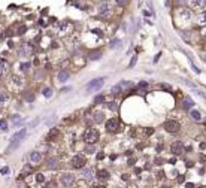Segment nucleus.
<instances>
[{"instance_id": "nucleus-10", "label": "nucleus", "mask_w": 206, "mask_h": 188, "mask_svg": "<svg viewBox=\"0 0 206 188\" xmlns=\"http://www.w3.org/2000/svg\"><path fill=\"white\" fill-rule=\"evenodd\" d=\"M170 151H172L175 155H181V154L184 152V145H182L179 140H176V142H173V143L170 145Z\"/></svg>"}, {"instance_id": "nucleus-43", "label": "nucleus", "mask_w": 206, "mask_h": 188, "mask_svg": "<svg viewBox=\"0 0 206 188\" xmlns=\"http://www.w3.org/2000/svg\"><path fill=\"white\" fill-rule=\"evenodd\" d=\"M103 158H105V154H103V152H99V154H97V160H103Z\"/></svg>"}, {"instance_id": "nucleus-50", "label": "nucleus", "mask_w": 206, "mask_h": 188, "mask_svg": "<svg viewBox=\"0 0 206 188\" xmlns=\"http://www.w3.org/2000/svg\"><path fill=\"white\" fill-rule=\"evenodd\" d=\"M205 39H206V30H205Z\"/></svg>"}, {"instance_id": "nucleus-22", "label": "nucleus", "mask_w": 206, "mask_h": 188, "mask_svg": "<svg viewBox=\"0 0 206 188\" xmlns=\"http://www.w3.org/2000/svg\"><path fill=\"white\" fill-rule=\"evenodd\" d=\"M190 117H191L194 121H200V120H202V114H200L199 111L193 109V108H191V111H190Z\"/></svg>"}, {"instance_id": "nucleus-7", "label": "nucleus", "mask_w": 206, "mask_h": 188, "mask_svg": "<svg viewBox=\"0 0 206 188\" xmlns=\"http://www.w3.org/2000/svg\"><path fill=\"white\" fill-rule=\"evenodd\" d=\"M105 126H106V130L111 131V133H115V131L120 130V121H118L117 118H111V120H108V121L105 123Z\"/></svg>"}, {"instance_id": "nucleus-29", "label": "nucleus", "mask_w": 206, "mask_h": 188, "mask_svg": "<svg viewBox=\"0 0 206 188\" xmlns=\"http://www.w3.org/2000/svg\"><path fill=\"white\" fill-rule=\"evenodd\" d=\"M35 179H36L38 184H43V182H45V176H43V173H36Z\"/></svg>"}, {"instance_id": "nucleus-35", "label": "nucleus", "mask_w": 206, "mask_h": 188, "mask_svg": "<svg viewBox=\"0 0 206 188\" xmlns=\"http://www.w3.org/2000/svg\"><path fill=\"white\" fill-rule=\"evenodd\" d=\"M26 32H27V27H26V26H21V27L17 30V33H18V35H24Z\"/></svg>"}, {"instance_id": "nucleus-32", "label": "nucleus", "mask_w": 206, "mask_h": 188, "mask_svg": "<svg viewBox=\"0 0 206 188\" xmlns=\"http://www.w3.org/2000/svg\"><path fill=\"white\" fill-rule=\"evenodd\" d=\"M103 102H105V96H97L96 100H94L96 105H100V103H103Z\"/></svg>"}, {"instance_id": "nucleus-8", "label": "nucleus", "mask_w": 206, "mask_h": 188, "mask_svg": "<svg viewBox=\"0 0 206 188\" xmlns=\"http://www.w3.org/2000/svg\"><path fill=\"white\" fill-rule=\"evenodd\" d=\"M60 182H61L63 187H72L73 182H75V176L72 173H63L60 176Z\"/></svg>"}, {"instance_id": "nucleus-34", "label": "nucleus", "mask_w": 206, "mask_h": 188, "mask_svg": "<svg viewBox=\"0 0 206 188\" xmlns=\"http://www.w3.org/2000/svg\"><path fill=\"white\" fill-rule=\"evenodd\" d=\"M115 3L118 6H126V5H129V0H115Z\"/></svg>"}, {"instance_id": "nucleus-16", "label": "nucleus", "mask_w": 206, "mask_h": 188, "mask_svg": "<svg viewBox=\"0 0 206 188\" xmlns=\"http://www.w3.org/2000/svg\"><path fill=\"white\" fill-rule=\"evenodd\" d=\"M9 70V64L6 60H0V76H5Z\"/></svg>"}, {"instance_id": "nucleus-45", "label": "nucleus", "mask_w": 206, "mask_h": 188, "mask_svg": "<svg viewBox=\"0 0 206 188\" xmlns=\"http://www.w3.org/2000/svg\"><path fill=\"white\" fill-rule=\"evenodd\" d=\"M185 187H190V188H191V187H194V184H191V182H187V184H185Z\"/></svg>"}, {"instance_id": "nucleus-37", "label": "nucleus", "mask_w": 206, "mask_h": 188, "mask_svg": "<svg viewBox=\"0 0 206 188\" xmlns=\"http://www.w3.org/2000/svg\"><path fill=\"white\" fill-rule=\"evenodd\" d=\"M136 60H138V57H133V58H132V61H130V64H129V67H130V69H132V67H135Z\"/></svg>"}, {"instance_id": "nucleus-31", "label": "nucleus", "mask_w": 206, "mask_h": 188, "mask_svg": "<svg viewBox=\"0 0 206 188\" xmlns=\"http://www.w3.org/2000/svg\"><path fill=\"white\" fill-rule=\"evenodd\" d=\"M87 154H93V152H96V148L93 146V143H88V146H87Z\"/></svg>"}, {"instance_id": "nucleus-18", "label": "nucleus", "mask_w": 206, "mask_h": 188, "mask_svg": "<svg viewBox=\"0 0 206 188\" xmlns=\"http://www.w3.org/2000/svg\"><path fill=\"white\" fill-rule=\"evenodd\" d=\"M81 176H82V178H88V179H91V178H93V169L84 166L82 170H81Z\"/></svg>"}, {"instance_id": "nucleus-14", "label": "nucleus", "mask_w": 206, "mask_h": 188, "mask_svg": "<svg viewBox=\"0 0 206 188\" xmlns=\"http://www.w3.org/2000/svg\"><path fill=\"white\" fill-rule=\"evenodd\" d=\"M69 78H70V73H69L67 70H60V72H58V75H57L58 82H67V81H69Z\"/></svg>"}, {"instance_id": "nucleus-48", "label": "nucleus", "mask_w": 206, "mask_h": 188, "mask_svg": "<svg viewBox=\"0 0 206 188\" xmlns=\"http://www.w3.org/2000/svg\"><path fill=\"white\" fill-rule=\"evenodd\" d=\"M202 58H203V60L206 61V54H202Z\"/></svg>"}, {"instance_id": "nucleus-11", "label": "nucleus", "mask_w": 206, "mask_h": 188, "mask_svg": "<svg viewBox=\"0 0 206 188\" xmlns=\"http://www.w3.org/2000/svg\"><path fill=\"white\" fill-rule=\"evenodd\" d=\"M179 17H181V20H182V21H191L193 14H191V11H190V9L182 8V9H179Z\"/></svg>"}, {"instance_id": "nucleus-12", "label": "nucleus", "mask_w": 206, "mask_h": 188, "mask_svg": "<svg viewBox=\"0 0 206 188\" xmlns=\"http://www.w3.org/2000/svg\"><path fill=\"white\" fill-rule=\"evenodd\" d=\"M188 3L193 9H202L206 6V0H190Z\"/></svg>"}, {"instance_id": "nucleus-4", "label": "nucleus", "mask_w": 206, "mask_h": 188, "mask_svg": "<svg viewBox=\"0 0 206 188\" xmlns=\"http://www.w3.org/2000/svg\"><path fill=\"white\" fill-rule=\"evenodd\" d=\"M163 127H164V130H166L167 133L175 134V133H178V131H179L181 124H179L178 121H175V120H169V121H166V123L163 124Z\"/></svg>"}, {"instance_id": "nucleus-36", "label": "nucleus", "mask_w": 206, "mask_h": 188, "mask_svg": "<svg viewBox=\"0 0 206 188\" xmlns=\"http://www.w3.org/2000/svg\"><path fill=\"white\" fill-rule=\"evenodd\" d=\"M57 134H58V130H57V129H54V130H51V133H49V137L52 139V137H55Z\"/></svg>"}, {"instance_id": "nucleus-15", "label": "nucleus", "mask_w": 206, "mask_h": 188, "mask_svg": "<svg viewBox=\"0 0 206 188\" xmlns=\"http://www.w3.org/2000/svg\"><path fill=\"white\" fill-rule=\"evenodd\" d=\"M109 172L108 170H105V169H100V170H97V179L99 181H108L109 179Z\"/></svg>"}, {"instance_id": "nucleus-13", "label": "nucleus", "mask_w": 206, "mask_h": 188, "mask_svg": "<svg viewBox=\"0 0 206 188\" xmlns=\"http://www.w3.org/2000/svg\"><path fill=\"white\" fill-rule=\"evenodd\" d=\"M94 121L99 123V124H103V123L106 121L105 112H103V111H96V114H94Z\"/></svg>"}, {"instance_id": "nucleus-44", "label": "nucleus", "mask_w": 206, "mask_h": 188, "mask_svg": "<svg viewBox=\"0 0 206 188\" xmlns=\"http://www.w3.org/2000/svg\"><path fill=\"white\" fill-rule=\"evenodd\" d=\"M160 55H161V54H157V55H155V58H154V61H155V63L158 61V58H160Z\"/></svg>"}, {"instance_id": "nucleus-25", "label": "nucleus", "mask_w": 206, "mask_h": 188, "mask_svg": "<svg viewBox=\"0 0 206 188\" xmlns=\"http://www.w3.org/2000/svg\"><path fill=\"white\" fill-rule=\"evenodd\" d=\"M8 129H9V124H8V121H5V120H0V131H8Z\"/></svg>"}, {"instance_id": "nucleus-40", "label": "nucleus", "mask_w": 206, "mask_h": 188, "mask_svg": "<svg viewBox=\"0 0 206 188\" xmlns=\"http://www.w3.org/2000/svg\"><path fill=\"white\" fill-rule=\"evenodd\" d=\"M121 85H126L127 88H130V87H132V82H130V81H123V82H121Z\"/></svg>"}, {"instance_id": "nucleus-26", "label": "nucleus", "mask_w": 206, "mask_h": 188, "mask_svg": "<svg viewBox=\"0 0 206 188\" xmlns=\"http://www.w3.org/2000/svg\"><path fill=\"white\" fill-rule=\"evenodd\" d=\"M24 97H26V102H35V94L30 93V91L24 93Z\"/></svg>"}, {"instance_id": "nucleus-2", "label": "nucleus", "mask_w": 206, "mask_h": 188, "mask_svg": "<svg viewBox=\"0 0 206 188\" xmlns=\"http://www.w3.org/2000/svg\"><path fill=\"white\" fill-rule=\"evenodd\" d=\"M27 137V130L26 129H23V130H20V131H17L12 137H11V146H9V149L8 151H14V149H17L18 148V145L24 140Z\"/></svg>"}, {"instance_id": "nucleus-23", "label": "nucleus", "mask_w": 206, "mask_h": 188, "mask_svg": "<svg viewBox=\"0 0 206 188\" xmlns=\"http://www.w3.org/2000/svg\"><path fill=\"white\" fill-rule=\"evenodd\" d=\"M36 81H40V79H43L45 78V72L42 70V69H38L36 72H35V76H33Z\"/></svg>"}, {"instance_id": "nucleus-19", "label": "nucleus", "mask_w": 206, "mask_h": 188, "mask_svg": "<svg viewBox=\"0 0 206 188\" xmlns=\"http://www.w3.org/2000/svg\"><path fill=\"white\" fill-rule=\"evenodd\" d=\"M193 106H194V102H193V99H190V97H185V99H184V102H182V108H184L185 111H190Z\"/></svg>"}, {"instance_id": "nucleus-27", "label": "nucleus", "mask_w": 206, "mask_h": 188, "mask_svg": "<svg viewBox=\"0 0 206 188\" xmlns=\"http://www.w3.org/2000/svg\"><path fill=\"white\" fill-rule=\"evenodd\" d=\"M197 21H199V24H206V12H202V14H199V17H197Z\"/></svg>"}, {"instance_id": "nucleus-39", "label": "nucleus", "mask_w": 206, "mask_h": 188, "mask_svg": "<svg viewBox=\"0 0 206 188\" xmlns=\"http://www.w3.org/2000/svg\"><path fill=\"white\" fill-rule=\"evenodd\" d=\"M120 45V40L118 39H115V40H112V43H111V48H114V46H118Z\"/></svg>"}, {"instance_id": "nucleus-49", "label": "nucleus", "mask_w": 206, "mask_h": 188, "mask_svg": "<svg viewBox=\"0 0 206 188\" xmlns=\"http://www.w3.org/2000/svg\"><path fill=\"white\" fill-rule=\"evenodd\" d=\"M97 2H106V0H97Z\"/></svg>"}, {"instance_id": "nucleus-33", "label": "nucleus", "mask_w": 206, "mask_h": 188, "mask_svg": "<svg viewBox=\"0 0 206 188\" xmlns=\"http://www.w3.org/2000/svg\"><path fill=\"white\" fill-rule=\"evenodd\" d=\"M0 173H2V175H9V173H11V169H9L8 166H5V167L0 169Z\"/></svg>"}, {"instance_id": "nucleus-3", "label": "nucleus", "mask_w": 206, "mask_h": 188, "mask_svg": "<svg viewBox=\"0 0 206 188\" xmlns=\"http://www.w3.org/2000/svg\"><path fill=\"white\" fill-rule=\"evenodd\" d=\"M103 85H105V79L102 78H97V79H93L87 84V93H94V91H99Z\"/></svg>"}, {"instance_id": "nucleus-30", "label": "nucleus", "mask_w": 206, "mask_h": 188, "mask_svg": "<svg viewBox=\"0 0 206 188\" xmlns=\"http://www.w3.org/2000/svg\"><path fill=\"white\" fill-rule=\"evenodd\" d=\"M111 93H112V94H120V93H121V84L114 85V87L111 88Z\"/></svg>"}, {"instance_id": "nucleus-42", "label": "nucleus", "mask_w": 206, "mask_h": 188, "mask_svg": "<svg viewBox=\"0 0 206 188\" xmlns=\"http://www.w3.org/2000/svg\"><path fill=\"white\" fill-rule=\"evenodd\" d=\"M23 118L20 117V115H12V121H21Z\"/></svg>"}, {"instance_id": "nucleus-5", "label": "nucleus", "mask_w": 206, "mask_h": 188, "mask_svg": "<svg viewBox=\"0 0 206 188\" xmlns=\"http://www.w3.org/2000/svg\"><path fill=\"white\" fill-rule=\"evenodd\" d=\"M84 140L87 143H96L99 140V131L96 129H88L85 133H84Z\"/></svg>"}, {"instance_id": "nucleus-1", "label": "nucleus", "mask_w": 206, "mask_h": 188, "mask_svg": "<svg viewBox=\"0 0 206 188\" xmlns=\"http://www.w3.org/2000/svg\"><path fill=\"white\" fill-rule=\"evenodd\" d=\"M17 54H18V57H21V58H29V57H32V55L35 54V46H33L32 43H29V42H23V43L18 46Z\"/></svg>"}, {"instance_id": "nucleus-9", "label": "nucleus", "mask_w": 206, "mask_h": 188, "mask_svg": "<svg viewBox=\"0 0 206 188\" xmlns=\"http://www.w3.org/2000/svg\"><path fill=\"white\" fill-rule=\"evenodd\" d=\"M42 154L39 152V151H32L30 154H29V160H30V163L32 164H39L40 161H42Z\"/></svg>"}, {"instance_id": "nucleus-20", "label": "nucleus", "mask_w": 206, "mask_h": 188, "mask_svg": "<svg viewBox=\"0 0 206 188\" xmlns=\"http://www.w3.org/2000/svg\"><path fill=\"white\" fill-rule=\"evenodd\" d=\"M52 88L51 87H43L42 88V96L45 97V99H49V97H52Z\"/></svg>"}, {"instance_id": "nucleus-24", "label": "nucleus", "mask_w": 206, "mask_h": 188, "mask_svg": "<svg viewBox=\"0 0 206 188\" xmlns=\"http://www.w3.org/2000/svg\"><path fill=\"white\" fill-rule=\"evenodd\" d=\"M105 106H106L109 111H112V112L118 111V105H117L115 102H108V103H105Z\"/></svg>"}, {"instance_id": "nucleus-6", "label": "nucleus", "mask_w": 206, "mask_h": 188, "mask_svg": "<svg viewBox=\"0 0 206 188\" xmlns=\"http://www.w3.org/2000/svg\"><path fill=\"white\" fill-rule=\"evenodd\" d=\"M85 163H87V158H85L84 154H76L73 157V160H72V166L75 169H82L85 166Z\"/></svg>"}, {"instance_id": "nucleus-41", "label": "nucleus", "mask_w": 206, "mask_h": 188, "mask_svg": "<svg viewBox=\"0 0 206 188\" xmlns=\"http://www.w3.org/2000/svg\"><path fill=\"white\" fill-rule=\"evenodd\" d=\"M148 87V84L145 82V81H142V82H139V88H146Z\"/></svg>"}, {"instance_id": "nucleus-17", "label": "nucleus", "mask_w": 206, "mask_h": 188, "mask_svg": "<svg viewBox=\"0 0 206 188\" xmlns=\"http://www.w3.org/2000/svg\"><path fill=\"white\" fill-rule=\"evenodd\" d=\"M46 167H48L49 170H55V169L58 167V161H57V158H54V157L48 158V160H46Z\"/></svg>"}, {"instance_id": "nucleus-38", "label": "nucleus", "mask_w": 206, "mask_h": 188, "mask_svg": "<svg viewBox=\"0 0 206 188\" xmlns=\"http://www.w3.org/2000/svg\"><path fill=\"white\" fill-rule=\"evenodd\" d=\"M29 173H32V166H26L24 167V175H29Z\"/></svg>"}, {"instance_id": "nucleus-21", "label": "nucleus", "mask_w": 206, "mask_h": 188, "mask_svg": "<svg viewBox=\"0 0 206 188\" xmlns=\"http://www.w3.org/2000/svg\"><path fill=\"white\" fill-rule=\"evenodd\" d=\"M9 100V96H8V93L6 91H0V106H3L6 105Z\"/></svg>"}, {"instance_id": "nucleus-47", "label": "nucleus", "mask_w": 206, "mask_h": 188, "mask_svg": "<svg viewBox=\"0 0 206 188\" xmlns=\"http://www.w3.org/2000/svg\"><path fill=\"white\" fill-rule=\"evenodd\" d=\"M143 15H145V17H151V15H149V12H148V11H143Z\"/></svg>"}, {"instance_id": "nucleus-28", "label": "nucleus", "mask_w": 206, "mask_h": 188, "mask_svg": "<svg viewBox=\"0 0 206 188\" xmlns=\"http://www.w3.org/2000/svg\"><path fill=\"white\" fill-rule=\"evenodd\" d=\"M30 67H32V63H21L20 64V70L21 72H27Z\"/></svg>"}, {"instance_id": "nucleus-46", "label": "nucleus", "mask_w": 206, "mask_h": 188, "mask_svg": "<svg viewBox=\"0 0 206 188\" xmlns=\"http://www.w3.org/2000/svg\"><path fill=\"white\" fill-rule=\"evenodd\" d=\"M200 149H206V143H200Z\"/></svg>"}]
</instances>
